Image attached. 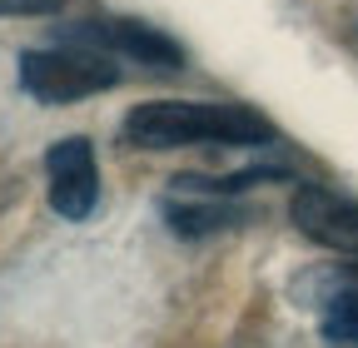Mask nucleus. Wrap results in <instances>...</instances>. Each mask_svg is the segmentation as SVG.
<instances>
[{"label":"nucleus","instance_id":"1","mask_svg":"<svg viewBox=\"0 0 358 348\" xmlns=\"http://www.w3.org/2000/svg\"><path fill=\"white\" fill-rule=\"evenodd\" d=\"M129 150H185V145H268L274 124L229 100H150L124 115Z\"/></svg>","mask_w":358,"mask_h":348},{"label":"nucleus","instance_id":"2","mask_svg":"<svg viewBox=\"0 0 358 348\" xmlns=\"http://www.w3.org/2000/svg\"><path fill=\"white\" fill-rule=\"evenodd\" d=\"M20 85L45 105H70L85 95H100L120 85V70L100 50H25L20 55Z\"/></svg>","mask_w":358,"mask_h":348},{"label":"nucleus","instance_id":"3","mask_svg":"<svg viewBox=\"0 0 358 348\" xmlns=\"http://www.w3.org/2000/svg\"><path fill=\"white\" fill-rule=\"evenodd\" d=\"M65 40H70V45H85V50H100V55L140 60L150 70H179V65H185L179 40H169L164 30H155L145 20H85V25L65 30Z\"/></svg>","mask_w":358,"mask_h":348},{"label":"nucleus","instance_id":"4","mask_svg":"<svg viewBox=\"0 0 358 348\" xmlns=\"http://www.w3.org/2000/svg\"><path fill=\"white\" fill-rule=\"evenodd\" d=\"M45 174H50V204L60 219H90L100 204V164H95V145L85 135L55 140L45 154Z\"/></svg>","mask_w":358,"mask_h":348},{"label":"nucleus","instance_id":"5","mask_svg":"<svg viewBox=\"0 0 358 348\" xmlns=\"http://www.w3.org/2000/svg\"><path fill=\"white\" fill-rule=\"evenodd\" d=\"M289 214H294L303 239L358 259V199H343V194H334L324 184H299Z\"/></svg>","mask_w":358,"mask_h":348},{"label":"nucleus","instance_id":"6","mask_svg":"<svg viewBox=\"0 0 358 348\" xmlns=\"http://www.w3.org/2000/svg\"><path fill=\"white\" fill-rule=\"evenodd\" d=\"M164 219L179 239H204V234H219V229H234L244 224L249 214L224 204V194H189V199H169L164 204Z\"/></svg>","mask_w":358,"mask_h":348},{"label":"nucleus","instance_id":"7","mask_svg":"<svg viewBox=\"0 0 358 348\" xmlns=\"http://www.w3.org/2000/svg\"><path fill=\"white\" fill-rule=\"evenodd\" d=\"M319 328H324V343L334 348H358V264L343 269V274H329V289L319 298Z\"/></svg>","mask_w":358,"mask_h":348},{"label":"nucleus","instance_id":"8","mask_svg":"<svg viewBox=\"0 0 358 348\" xmlns=\"http://www.w3.org/2000/svg\"><path fill=\"white\" fill-rule=\"evenodd\" d=\"M65 0H0V15H50Z\"/></svg>","mask_w":358,"mask_h":348}]
</instances>
